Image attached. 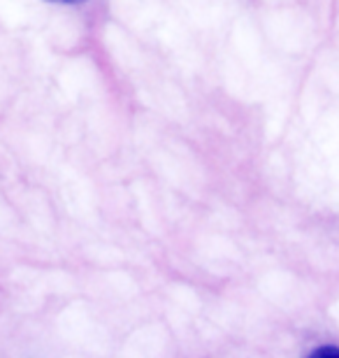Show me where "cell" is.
<instances>
[{
  "label": "cell",
  "instance_id": "obj_1",
  "mask_svg": "<svg viewBox=\"0 0 339 358\" xmlns=\"http://www.w3.org/2000/svg\"><path fill=\"white\" fill-rule=\"evenodd\" d=\"M49 3H63V5H77V3H84V0H49Z\"/></svg>",
  "mask_w": 339,
  "mask_h": 358
}]
</instances>
